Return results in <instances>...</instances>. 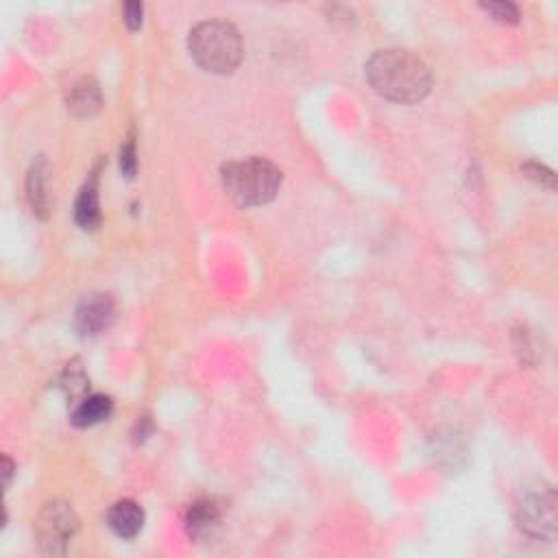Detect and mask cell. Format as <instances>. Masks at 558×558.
Masks as SVG:
<instances>
[{"instance_id":"e0dca14e","label":"cell","mask_w":558,"mask_h":558,"mask_svg":"<svg viewBox=\"0 0 558 558\" xmlns=\"http://www.w3.org/2000/svg\"><path fill=\"white\" fill-rule=\"evenodd\" d=\"M3 465H4V486H9L12 484V475H13V463L7 458V456H4Z\"/></svg>"},{"instance_id":"9c48e42d","label":"cell","mask_w":558,"mask_h":558,"mask_svg":"<svg viewBox=\"0 0 558 558\" xmlns=\"http://www.w3.org/2000/svg\"><path fill=\"white\" fill-rule=\"evenodd\" d=\"M100 90L94 79H81L68 94V109L77 116H94L100 109Z\"/></svg>"},{"instance_id":"5b68a950","label":"cell","mask_w":558,"mask_h":558,"mask_svg":"<svg viewBox=\"0 0 558 558\" xmlns=\"http://www.w3.org/2000/svg\"><path fill=\"white\" fill-rule=\"evenodd\" d=\"M79 527V517L73 506L65 501H50L42 509L35 524L39 545L47 554H64L65 545L74 536Z\"/></svg>"},{"instance_id":"5bb4252c","label":"cell","mask_w":558,"mask_h":558,"mask_svg":"<svg viewBox=\"0 0 558 558\" xmlns=\"http://www.w3.org/2000/svg\"><path fill=\"white\" fill-rule=\"evenodd\" d=\"M120 169L126 177H134L135 169H138V160H135V144L134 140H126V144L120 149Z\"/></svg>"},{"instance_id":"2e32d148","label":"cell","mask_w":558,"mask_h":558,"mask_svg":"<svg viewBox=\"0 0 558 558\" xmlns=\"http://www.w3.org/2000/svg\"><path fill=\"white\" fill-rule=\"evenodd\" d=\"M526 172L532 177V179L539 181L541 186H547L550 190H554V172L543 169L539 164H526Z\"/></svg>"},{"instance_id":"6da1fadb","label":"cell","mask_w":558,"mask_h":558,"mask_svg":"<svg viewBox=\"0 0 558 558\" xmlns=\"http://www.w3.org/2000/svg\"><path fill=\"white\" fill-rule=\"evenodd\" d=\"M364 70L375 92L393 103H419L432 88L428 65L408 50H378L364 65Z\"/></svg>"},{"instance_id":"3957f363","label":"cell","mask_w":558,"mask_h":558,"mask_svg":"<svg viewBox=\"0 0 558 558\" xmlns=\"http://www.w3.org/2000/svg\"><path fill=\"white\" fill-rule=\"evenodd\" d=\"M279 186L282 170L264 157H248L222 166V187L240 207H256L273 201Z\"/></svg>"},{"instance_id":"9a60e30c","label":"cell","mask_w":558,"mask_h":558,"mask_svg":"<svg viewBox=\"0 0 558 558\" xmlns=\"http://www.w3.org/2000/svg\"><path fill=\"white\" fill-rule=\"evenodd\" d=\"M142 13H144V7H142L140 3H125L123 20L131 31H138V29L142 27Z\"/></svg>"},{"instance_id":"ba28073f","label":"cell","mask_w":558,"mask_h":558,"mask_svg":"<svg viewBox=\"0 0 558 558\" xmlns=\"http://www.w3.org/2000/svg\"><path fill=\"white\" fill-rule=\"evenodd\" d=\"M218 521H221V510H218V506L212 500L195 501V504L187 509L186 515L187 532H190L192 536H196V539L210 535L212 527L218 526Z\"/></svg>"},{"instance_id":"7a4b0ae2","label":"cell","mask_w":558,"mask_h":558,"mask_svg":"<svg viewBox=\"0 0 558 558\" xmlns=\"http://www.w3.org/2000/svg\"><path fill=\"white\" fill-rule=\"evenodd\" d=\"M192 59L212 74H230L242 62V39L225 20H205L187 38Z\"/></svg>"},{"instance_id":"30bf717a","label":"cell","mask_w":558,"mask_h":558,"mask_svg":"<svg viewBox=\"0 0 558 558\" xmlns=\"http://www.w3.org/2000/svg\"><path fill=\"white\" fill-rule=\"evenodd\" d=\"M111 410H114V402L108 395H90V397L81 399V404L74 408L73 423L77 428H90V425L109 419Z\"/></svg>"},{"instance_id":"4fadbf2b","label":"cell","mask_w":558,"mask_h":558,"mask_svg":"<svg viewBox=\"0 0 558 558\" xmlns=\"http://www.w3.org/2000/svg\"><path fill=\"white\" fill-rule=\"evenodd\" d=\"M482 9H484L486 13H491L497 22L515 24L517 20H519V9H517L512 3H484Z\"/></svg>"},{"instance_id":"7c38bea8","label":"cell","mask_w":558,"mask_h":558,"mask_svg":"<svg viewBox=\"0 0 558 558\" xmlns=\"http://www.w3.org/2000/svg\"><path fill=\"white\" fill-rule=\"evenodd\" d=\"M29 201H31L33 212L47 216L48 195L44 192V161L35 164L31 172H29Z\"/></svg>"},{"instance_id":"277c9868","label":"cell","mask_w":558,"mask_h":558,"mask_svg":"<svg viewBox=\"0 0 558 558\" xmlns=\"http://www.w3.org/2000/svg\"><path fill=\"white\" fill-rule=\"evenodd\" d=\"M558 500L554 486L543 480L526 482L517 493V524L535 539L554 541L558 530Z\"/></svg>"},{"instance_id":"8992f818","label":"cell","mask_w":558,"mask_h":558,"mask_svg":"<svg viewBox=\"0 0 558 558\" xmlns=\"http://www.w3.org/2000/svg\"><path fill=\"white\" fill-rule=\"evenodd\" d=\"M77 329L83 336H96L105 332L114 321V301L109 295H90L79 303L77 308Z\"/></svg>"},{"instance_id":"8fae6325","label":"cell","mask_w":558,"mask_h":558,"mask_svg":"<svg viewBox=\"0 0 558 558\" xmlns=\"http://www.w3.org/2000/svg\"><path fill=\"white\" fill-rule=\"evenodd\" d=\"M74 221L79 222L81 230H96L100 222V205L99 190H96V177L88 181L81 190L77 207H74Z\"/></svg>"},{"instance_id":"52a82bcc","label":"cell","mask_w":558,"mask_h":558,"mask_svg":"<svg viewBox=\"0 0 558 558\" xmlns=\"http://www.w3.org/2000/svg\"><path fill=\"white\" fill-rule=\"evenodd\" d=\"M108 524L111 532L120 536V539H134L144 527V510H142L138 501L120 500L109 509Z\"/></svg>"}]
</instances>
